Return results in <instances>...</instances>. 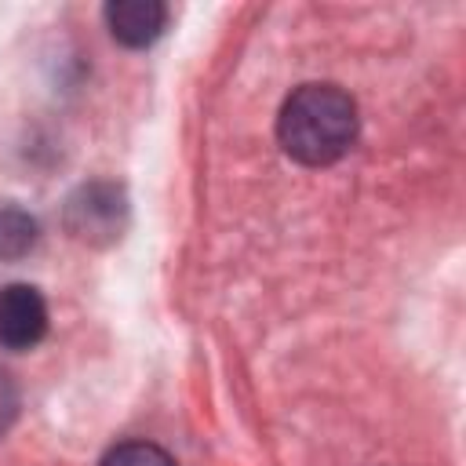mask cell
Wrapping results in <instances>:
<instances>
[{"mask_svg":"<svg viewBox=\"0 0 466 466\" xmlns=\"http://www.w3.org/2000/svg\"><path fill=\"white\" fill-rule=\"evenodd\" d=\"M277 138L306 167L335 164L357 138V106L335 84H302L280 106Z\"/></svg>","mask_w":466,"mask_h":466,"instance_id":"6da1fadb","label":"cell"},{"mask_svg":"<svg viewBox=\"0 0 466 466\" xmlns=\"http://www.w3.org/2000/svg\"><path fill=\"white\" fill-rule=\"evenodd\" d=\"M124 215H127V204L120 197L116 186L109 182H91V186H80L66 208V222H69V233L84 244H109L120 237L124 229Z\"/></svg>","mask_w":466,"mask_h":466,"instance_id":"7a4b0ae2","label":"cell"},{"mask_svg":"<svg viewBox=\"0 0 466 466\" xmlns=\"http://www.w3.org/2000/svg\"><path fill=\"white\" fill-rule=\"evenodd\" d=\"M47 335V302L33 284L0 288V346L33 350Z\"/></svg>","mask_w":466,"mask_h":466,"instance_id":"3957f363","label":"cell"},{"mask_svg":"<svg viewBox=\"0 0 466 466\" xmlns=\"http://www.w3.org/2000/svg\"><path fill=\"white\" fill-rule=\"evenodd\" d=\"M106 25L124 47H149L167 25V7L160 0H113L106 4Z\"/></svg>","mask_w":466,"mask_h":466,"instance_id":"277c9868","label":"cell"},{"mask_svg":"<svg viewBox=\"0 0 466 466\" xmlns=\"http://www.w3.org/2000/svg\"><path fill=\"white\" fill-rule=\"evenodd\" d=\"M36 218L22 208H0V258H22L36 244Z\"/></svg>","mask_w":466,"mask_h":466,"instance_id":"5b68a950","label":"cell"},{"mask_svg":"<svg viewBox=\"0 0 466 466\" xmlns=\"http://www.w3.org/2000/svg\"><path fill=\"white\" fill-rule=\"evenodd\" d=\"M102 466H175V459L157 448V444H146V441H127V444H116Z\"/></svg>","mask_w":466,"mask_h":466,"instance_id":"8992f818","label":"cell"},{"mask_svg":"<svg viewBox=\"0 0 466 466\" xmlns=\"http://www.w3.org/2000/svg\"><path fill=\"white\" fill-rule=\"evenodd\" d=\"M18 408H22V397H18V382L11 379L7 368H0V437L15 426L18 419Z\"/></svg>","mask_w":466,"mask_h":466,"instance_id":"52a82bcc","label":"cell"}]
</instances>
